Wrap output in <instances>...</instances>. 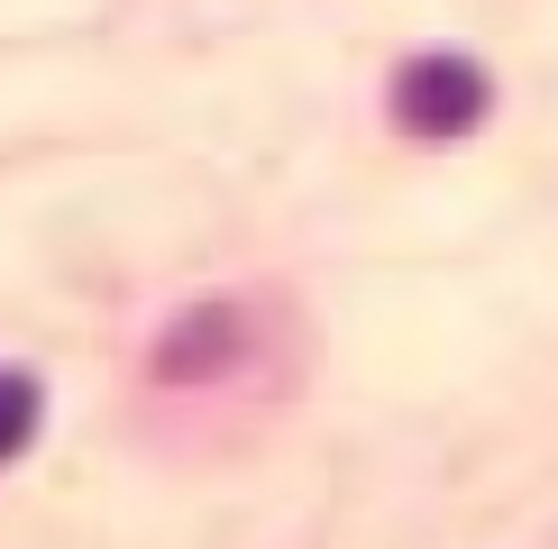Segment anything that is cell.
I'll return each instance as SVG.
<instances>
[{"instance_id": "3957f363", "label": "cell", "mask_w": 558, "mask_h": 549, "mask_svg": "<svg viewBox=\"0 0 558 549\" xmlns=\"http://www.w3.org/2000/svg\"><path fill=\"white\" fill-rule=\"evenodd\" d=\"M37 440V385L28 376H0V467Z\"/></svg>"}, {"instance_id": "7a4b0ae2", "label": "cell", "mask_w": 558, "mask_h": 549, "mask_svg": "<svg viewBox=\"0 0 558 549\" xmlns=\"http://www.w3.org/2000/svg\"><path fill=\"white\" fill-rule=\"evenodd\" d=\"M229 349H239V339H229V312H202V320H183L166 349H156V366H166V376H202V366L229 357Z\"/></svg>"}, {"instance_id": "6da1fadb", "label": "cell", "mask_w": 558, "mask_h": 549, "mask_svg": "<svg viewBox=\"0 0 558 549\" xmlns=\"http://www.w3.org/2000/svg\"><path fill=\"white\" fill-rule=\"evenodd\" d=\"M485 101H495V83H485V64H468V56H412L403 74H393V120L412 137H468L485 120Z\"/></svg>"}]
</instances>
